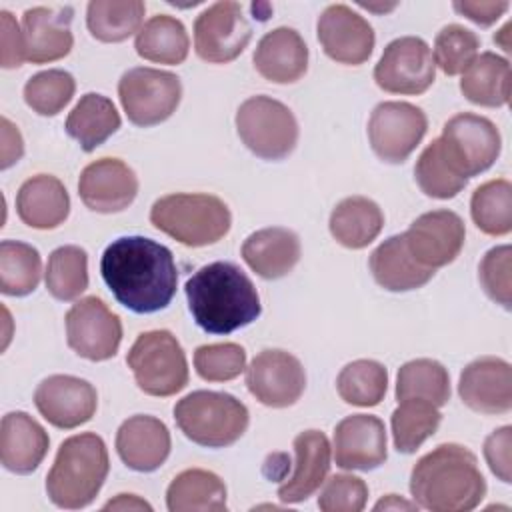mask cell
Wrapping results in <instances>:
<instances>
[{
    "label": "cell",
    "instance_id": "ab89813d",
    "mask_svg": "<svg viewBox=\"0 0 512 512\" xmlns=\"http://www.w3.org/2000/svg\"><path fill=\"white\" fill-rule=\"evenodd\" d=\"M476 228L488 236H504L512 230V184L504 178L480 184L470 200Z\"/></svg>",
    "mask_w": 512,
    "mask_h": 512
},
{
    "label": "cell",
    "instance_id": "74e56055",
    "mask_svg": "<svg viewBox=\"0 0 512 512\" xmlns=\"http://www.w3.org/2000/svg\"><path fill=\"white\" fill-rule=\"evenodd\" d=\"M396 398H422L434 406H444L450 400L448 370L432 358H416L400 366L396 378Z\"/></svg>",
    "mask_w": 512,
    "mask_h": 512
},
{
    "label": "cell",
    "instance_id": "5b68a950",
    "mask_svg": "<svg viewBox=\"0 0 512 512\" xmlns=\"http://www.w3.org/2000/svg\"><path fill=\"white\" fill-rule=\"evenodd\" d=\"M150 222L180 244L200 248L228 234L232 214L212 194H168L152 204Z\"/></svg>",
    "mask_w": 512,
    "mask_h": 512
},
{
    "label": "cell",
    "instance_id": "9a60e30c",
    "mask_svg": "<svg viewBox=\"0 0 512 512\" xmlns=\"http://www.w3.org/2000/svg\"><path fill=\"white\" fill-rule=\"evenodd\" d=\"M250 394L270 408H286L300 400L306 388V372L300 360L286 350H262L246 368Z\"/></svg>",
    "mask_w": 512,
    "mask_h": 512
},
{
    "label": "cell",
    "instance_id": "4dcf8cb0",
    "mask_svg": "<svg viewBox=\"0 0 512 512\" xmlns=\"http://www.w3.org/2000/svg\"><path fill=\"white\" fill-rule=\"evenodd\" d=\"M166 506L170 512L226 510V484L210 470H182L166 490Z\"/></svg>",
    "mask_w": 512,
    "mask_h": 512
},
{
    "label": "cell",
    "instance_id": "836d02e7",
    "mask_svg": "<svg viewBox=\"0 0 512 512\" xmlns=\"http://www.w3.org/2000/svg\"><path fill=\"white\" fill-rule=\"evenodd\" d=\"M134 48L140 58L158 64H182L188 56L190 40L184 24L168 14H156L146 20L136 34Z\"/></svg>",
    "mask_w": 512,
    "mask_h": 512
},
{
    "label": "cell",
    "instance_id": "52a82bcc",
    "mask_svg": "<svg viewBox=\"0 0 512 512\" xmlns=\"http://www.w3.org/2000/svg\"><path fill=\"white\" fill-rule=\"evenodd\" d=\"M126 364L138 388L150 396H172L188 384L186 354L168 330H148L138 334L128 350Z\"/></svg>",
    "mask_w": 512,
    "mask_h": 512
},
{
    "label": "cell",
    "instance_id": "ba28073f",
    "mask_svg": "<svg viewBox=\"0 0 512 512\" xmlns=\"http://www.w3.org/2000/svg\"><path fill=\"white\" fill-rule=\"evenodd\" d=\"M236 130L246 148L264 160L286 158L298 142L292 110L270 96H250L236 112Z\"/></svg>",
    "mask_w": 512,
    "mask_h": 512
},
{
    "label": "cell",
    "instance_id": "d4e9b609",
    "mask_svg": "<svg viewBox=\"0 0 512 512\" xmlns=\"http://www.w3.org/2000/svg\"><path fill=\"white\" fill-rule=\"evenodd\" d=\"M294 472L280 484L278 498L286 504L308 500L326 480L330 470V442L320 430H304L294 438Z\"/></svg>",
    "mask_w": 512,
    "mask_h": 512
},
{
    "label": "cell",
    "instance_id": "4fadbf2b",
    "mask_svg": "<svg viewBox=\"0 0 512 512\" xmlns=\"http://www.w3.org/2000/svg\"><path fill=\"white\" fill-rule=\"evenodd\" d=\"M250 38L252 28L242 6L232 0L208 6L194 22L196 54L210 64L232 62L244 52Z\"/></svg>",
    "mask_w": 512,
    "mask_h": 512
},
{
    "label": "cell",
    "instance_id": "ac0fdd59",
    "mask_svg": "<svg viewBox=\"0 0 512 512\" xmlns=\"http://www.w3.org/2000/svg\"><path fill=\"white\" fill-rule=\"evenodd\" d=\"M316 34L326 56L348 66L366 62L376 42L368 20L346 4H330L318 18Z\"/></svg>",
    "mask_w": 512,
    "mask_h": 512
},
{
    "label": "cell",
    "instance_id": "e0dca14e",
    "mask_svg": "<svg viewBox=\"0 0 512 512\" xmlns=\"http://www.w3.org/2000/svg\"><path fill=\"white\" fill-rule=\"evenodd\" d=\"M34 404L52 426L72 430L94 416L98 394L88 380L70 374H54L38 384Z\"/></svg>",
    "mask_w": 512,
    "mask_h": 512
},
{
    "label": "cell",
    "instance_id": "f5cc1de1",
    "mask_svg": "<svg viewBox=\"0 0 512 512\" xmlns=\"http://www.w3.org/2000/svg\"><path fill=\"white\" fill-rule=\"evenodd\" d=\"M104 510H152V506L136 494H118L114 500L104 504Z\"/></svg>",
    "mask_w": 512,
    "mask_h": 512
},
{
    "label": "cell",
    "instance_id": "7c38bea8",
    "mask_svg": "<svg viewBox=\"0 0 512 512\" xmlns=\"http://www.w3.org/2000/svg\"><path fill=\"white\" fill-rule=\"evenodd\" d=\"M436 78V64L430 46L418 36H402L392 40L376 68V84L390 94H422Z\"/></svg>",
    "mask_w": 512,
    "mask_h": 512
},
{
    "label": "cell",
    "instance_id": "7bdbcfd3",
    "mask_svg": "<svg viewBox=\"0 0 512 512\" xmlns=\"http://www.w3.org/2000/svg\"><path fill=\"white\" fill-rule=\"evenodd\" d=\"M76 82L66 70H44L24 84V102L40 116H56L74 96Z\"/></svg>",
    "mask_w": 512,
    "mask_h": 512
},
{
    "label": "cell",
    "instance_id": "d6986e66",
    "mask_svg": "<svg viewBox=\"0 0 512 512\" xmlns=\"http://www.w3.org/2000/svg\"><path fill=\"white\" fill-rule=\"evenodd\" d=\"M78 194L92 212H122L138 194V178L120 158H100L80 172Z\"/></svg>",
    "mask_w": 512,
    "mask_h": 512
},
{
    "label": "cell",
    "instance_id": "277c9868",
    "mask_svg": "<svg viewBox=\"0 0 512 512\" xmlns=\"http://www.w3.org/2000/svg\"><path fill=\"white\" fill-rule=\"evenodd\" d=\"M110 470L104 440L94 432L66 438L46 476V492L52 504L66 510L88 506L100 492Z\"/></svg>",
    "mask_w": 512,
    "mask_h": 512
},
{
    "label": "cell",
    "instance_id": "ffe728a7",
    "mask_svg": "<svg viewBox=\"0 0 512 512\" xmlns=\"http://www.w3.org/2000/svg\"><path fill=\"white\" fill-rule=\"evenodd\" d=\"M334 460L344 470H374L388 456L386 428L378 416L352 414L334 428Z\"/></svg>",
    "mask_w": 512,
    "mask_h": 512
},
{
    "label": "cell",
    "instance_id": "6da1fadb",
    "mask_svg": "<svg viewBox=\"0 0 512 512\" xmlns=\"http://www.w3.org/2000/svg\"><path fill=\"white\" fill-rule=\"evenodd\" d=\"M100 274L114 298L136 314L164 310L178 286L170 248L146 236H122L100 258Z\"/></svg>",
    "mask_w": 512,
    "mask_h": 512
},
{
    "label": "cell",
    "instance_id": "3957f363",
    "mask_svg": "<svg viewBox=\"0 0 512 512\" xmlns=\"http://www.w3.org/2000/svg\"><path fill=\"white\" fill-rule=\"evenodd\" d=\"M410 494L432 512H468L486 496L476 454L460 444H440L412 468Z\"/></svg>",
    "mask_w": 512,
    "mask_h": 512
},
{
    "label": "cell",
    "instance_id": "f35d334b",
    "mask_svg": "<svg viewBox=\"0 0 512 512\" xmlns=\"http://www.w3.org/2000/svg\"><path fill=\"white\" fill-rule=\"evenodd\" d=\"M42 276L38 250L20 240L0 244V290L6 296H26L36 290Z\"/></svg>",
    "mask_w": 512,
    "mask_h": 512
},
{
    "label": "cell",
    "instance_id": "db71d44e",
    "mask_svg": "<svg viewBox=\"0 0 512 512\" xmlns=\"http://www.w3.org/2000/svg\"><path fill=\"white\" fill-rule=\"evenodd\" d=\"M416 508H418L416 502H408L398 494H388L374 504V510H416Z\"/></svg>",
    "mask_w": 512,
    "mask_h": 512
},
{
    "label": "cell",
    "instance_id": "bcb514c9",
    "mask_svg": "<svg viewBox=\"0 0 512 512\" xmlns=\"http://www.w3.org/2000/svg\"><path fill=\"white\" fill-rule=\"evenodd\" d=\"M510 270H512V248L508 244L490 248L478 266V278L484 292L506 310H510V302H512Z\"/></svg>",
    "mask_w": 512,
    "mask_h": 512
},
{
    "label": "cell",
    "instance_id": "11a10c76",
    "mask_svg": "<svg viewBox=\"0 0 512 512\" xmlns=\"http://www.w3.org/2000/svg\"><path fill=\"white\" fill-rule=\"evenodd\" d=\"M510 28H512V24L508 22L496 36H494V42H498L500 46H502V50L504 52H510L512 48H510V42H508V36H510Z\"/></svg>",
    "mask_w": 512,
    "mask_h": 512
},
{
    "label": "cell",
    "instance_id": "f1b7e54d",
    "mask_svg": "<svg viewBox=\"0 0 512 512\" xmlns=\"http://www.w3.org/2000/svg\"><path fill=\"white\" fill-rule=\"evenodd\" d=\"M370 270L374 280L384 290H390V292L416 290L426 282H430L436 272L412 258L402 234L386 238L370 254Z\"/></svg>",
    "mask_w": 512,
    "mask_h": 512
},
{
    "label": "cell",
    "instance_id": "8fae6325",
    "mask_svg": "<svg viewBox=\"0 0 512 512\" xmlns=\"http://www.w3.org/2000/svg\"><path fill=\"white\" fill-rule=\"evenodd\" d=\"M428 130L422 108L410 102H380L368 120V138L374 154L390 164L404 162Z\"/></svg>",
    "mask_w": 512,
    "mask_h": 512
},
{
    "label": "cell",
    "instance_id": "8d00e7d4",
    "mask_svg": "<svg viewBox=\"0 0 512 512\" xmlns=\"http://www.w3.org/2000/svg\"><path fill=\"white\" fill-rule=\"evenodd\" d=\"M440 420L442 414L432 402L422 398L400 400L390 418L394 448L402 454L416 452L438 430Z\"/></svg>",
    "mask_w": 512,
    "mask_h": 512
},
{
    "label": "cell",
    "instance_id": "44dd1931",
    "mask_svg": "<svg viewBox=\"0 0 512 512\" xmlns=\"http://www.w3.org/2000/svg\"><path fill=\"white\" fill-rule=\"evenodd\" d=\"M462 402L480 414H506L512 408V368L496 356L472 360L460 374Z\"/></svg>",
    "mask_w": 512,
    "mask_h": 512
},
{
    "label": "cell",
    "instance_id": "7dc6e473",
    "mask_svg": "<svg viewBox=\"0 0 512 512\" xmlns=\"http://www.w3.org/2000/svg\"><path fill=\"white\" fill-rule=\"evenodd\" d=\"M324 488L318 496V508L322 512H360L368 500V486L362 478L352 474H334L324 480Z\"/></svg>",
    "mask_w": 512,
    "mask_h": 512
},
{
    "label": "cell",
    "instance_id": "7402d4cb",
    "mask_svg": "<svg viewBox=\"0 0 512 512\" xmlns=\"http://www.w3.org/2000/svg\"><path fill=\"white\" fill-rule=\"evenodd\" d=\"M72 6H36L22 16L26 60L46 64L70 54L74 36L70 32Z\"/></svg>",
    "mask_w": 512,
    "mask_h": 512
},
{
    "label": "cell",
    "instance_id": "ee69618b",
    "mask_svg": "<svg viewBox=\"0 0 512 512\" xmlns=\"http://www.w3.org/2000/svg\"><path fill=\"white\" fill-rule=\"evenodd\" d=\"M480 38L460 26V24H448L444 26L434 40V64L448 76L462 74L468 64L478 56Z\"/></svg>",
    "mask_w": 512,
    "mask_h": 512
},
{
    "label": "cell",
    "instance_id": "5bb4252c",
    "mask_svg": "<svg viewBox=\"0 0 512 512\" xmlns=\"http://www.w3.org/2000/svg\"><path fill=\"white\" fill-rule=\"evenodd\" d=\"M442 142L466 178L488 170L502 148V138L492 120L472 112L452 116L442 128Z\"/></svg>",
    "mask_w": 512,
    "mask_h": 512
},
{
    "label": "cell",
    "instance_id": "7a4b0ae2",
    "mask_svg": "<svg viewBox=\"0 0 512 512\" xmlns=\"http://www.w3.org/2000/svg\"><path fill=\"white\" fill-rule=\"evenodd\" d=\"M184 290L194 322L208 334L240 330L262 312L256 286L232 262L220 260L198 268Z\"/></svg>",
    "mask_w": 512,
    "mask_h": 512
},
{
    "label": "cell",
    "instance_id": "f546056e",
    "mask_svg": "<svg viewBox=\"0 0 512 512\" xmlns=\"http://www.w3.org/2000/svg\"><path fill=\"white\" fill-rule=\"evenodd\" d=\"M330 234L346 248H366L384 226L380 206L366 196H348L340 200L330 214Z\"/></svg>",
    "mask_w": 512,
    "mask_h": 512
},
{
    "label": "cell",
    "instance_id": "2e32d148",
    "mask_svg": "<svg viewBox=\"0 0 512 512\" xmlns=\"http://www.w3.org/2000/svg\"><path fill=\"white\" fill-rule=\"evenodd\" d=\"M408 252L426 268H442L456 260L464 246V222L452 210H432L418 216L402 234Z\"/></svg>",
    "mask_w": 512,
    "mask_h": 512
},
{
    "label": "cell",
    "instance_id": "d590c367",
    "mask_svg": "<svg viewBox=\"0 0 512 512\" xmlns=\"http://www.w3.org/2000/svg\"><path fill=\"white\" fill-rule=\"evenodd\" d=\"M146 4L140 0H92L86 8V26L100 42H122L142 28Z\"/></svg>",
    "mask_w": 512,
    "mask_h": 512
},
{
    "label": "cell",
    "instance_id": "60d3db41",
    "mask_svg": "<svg viewBox=\"0 0 512 512\" xmlns=\"http://www.w3.org/2000/svg\"><path fill=\"white\" fill-rule=\"evenodd\" d=\"M388 388V370L376 360H354L346 364L338 378L336 390L346 404L352 406H376L384 400Z\"/></svg>",
    "mask_w": 512,
    "mask_h": 512
},
{
    "label": "cell",
    "instance_id": "1f68e13d",
    "mask_svg": "<svg viewBox=\"0 0 512 512\" xmlns=\"http://www.w3.org/2000/svg\"><path fill=\"white\" fill-rule=\"evenodd\" d=\"M122 120L110 98L88 92L84 94L66 118V132L84 152L96 150L118 128Z\"/></svg>",
    "mask_w": 512,
    "mask_h": 512
},
{
    "label": "cell",
    "instance_id": "f907efd6",
    "mask_svg": "<svg viewBox=\"0 0 512 512\" xmlns=\"http://www.w3.org/2000/svg\"><path fill=\"white\" fill-rule=\"evenodd\" d=\"M452 6L458 14L480 26L494 24L508 10V2L504 0H458Z\"/></svg>",
    "mask_w": 512,
    "mask_h": 512
},
{
    "label": "cell",
    "instance_id": "30bf717a",
    "mask_svg": "<svg viewBox=\"0 0 512 512\" xmlns=\"http://www.w3.org/2000/svg\"><path fill=\"white\" fill-rule=\"evenodd\" d=\"M68 346L82 358L102 362L116 356L122 342V322L98 296L80 298L66 312Z\"/></svg>",
    "mask_w": 512,
    "mask_h": 512
},
{
    "label": "cell",
    "instance_id": "cb8c5ba5",
    "mask_svg": "<svg viewBox=\"0 0 512 512\" xmlns=\"http://www.w3.org/2000/svg\"><path fill=\"white\" fill-rule=\"evenodd\" d=\"M256 72L274 84H292L308 68V46L304 38L288 26L266 32L254 50Z\"/></svg>",
    "mask_w": 512,
    "mask_h": 512
},
{
    "label": "cell",
    "instance_id": "603a6c76",
    "mask_svg": "<svg viewBox=\"0 0 512 512\" xmlns=\"http://www.w3.org/2000/svg\"><path fill=\"white\" fill-rule=\"evenodd\" d=\"M168 426L148 414L124 420L116 432V452L120 460L136 472H154L170 456Z\"/></svg>",
    "mask_w": 512,
    "mask_h": 512
},
{
    "label": "cell",
    "instance_id": "8992f818",
    "mask_svg": "<svg viewBox=\"0 0 512 512\" xmlns=\"http://www.w3.org/2000/svg\"><path fill=\"white\" fill-rule=\"evenodd\" d=\"M180 432L198 446L224 448L234 444L248 428V408L226 392L196 390L174 406Z\"/></svg>",
    "mask_w": 512,
    "mask_h": 512
},
{
    "label": "cell",
    "instance_id": "681fc988",
    "mask_svg": "<svg viewBox=\"0 0 512 512\" xmlns=\"http://www.w3.org/2000/svg\"><path fill=\"white\" fill-rule=\"evenodd\" d=\"M0 64L2 68H18L26 60L24 34L16 22V18L8 12H0Z\"/></svg>",
    "mask_w": 512,
    "mask_h": 512
},
{
    "label": "cell",
    "instance_id": "83f0119b",
    "mask_svg": "<svg viewBox=\"0 0 512 512\" xmlns=\"http://www.w3.org/2000/svg\"><path fill=\"white\" fill-rule=\"evenodd\" d=\"M242 258L258 276L276 280L298 264L300 240L296 232L282 226L262 228L244 240Z\"/></svg>",
    "mask_w": 512,
    "mask_h": 512
},
{
    "label": "cell",
    "instance_id": "9c48e42d",
    "mask_svg": "<svg viewBox=\"0 0 512 512\" xmlns=\"http://www.w3.org/2000/svg\"><path fill=\"white\" fill-rule=\"evenodd\" d=\"M118 98L128 120L140 128L168 120L182 98L180 78L172 72L136 66L122 74Z\"/></svg>",
    "mask_w": 512,
    "mask_h": 512
},
{
    "label": "cell",
    "instance_id": "b9f144b4",
    "mask_svg": "<svg viewBox=\"0 0 512 512\" xmlns=\"http://www.w3.org/2000/svg\"><path fill=\"white\" fill-rule=\"evenodd\" d=\"M46 288L62 302L78 298L88 288V254L80 246H60L48 256Z\"/></svg>",
    "mask_w": 512,
    "mask_h": 512
},
{
    "label": "cell",
    "instance_id": "f6af8a7d",
    "mask_svg": "<svg viewBox=\"0 0 512 512\" xmlns=\"http://www.w3.org/2000/svg\"><path fill=\"white\" fill-rule=\"evenodd\" d=\"M194 368L202 380L226 382L246 370V350L234 342L204 344L194 352Z\"/></svg>",
    "mask_w": 512,
    "mask_h": 512
},
{
    "label": "cell",
    "instance_id": "e575fe53",
    "mask_svg": "<svg viewBox=\"0 0 512 512\" xmlns=\"http://www.w3.org/2000/svg\"><path fill=\"white\" fill-rule=\"evenodd\" d=\"M414 178L426 196L438 200L454 198L468 184V178L460 172L440 136L434 138L418 156Z\"/></svg>",
    "mask_w": 512,
    "mask_h": 512
},
{
    "label": "cell",
    "instance_id": "c3c4849f",
    "mask_svg": "<svg viewBox=\"0 0 512 512\" xmlns=\"http://www.w3.org/2000/svg\"><path fill=\"white\" fill-rule=\"evenodd\" d=\"M484 458L498 480L512 482V426H502L484 440Z\"/></svg>",
    "mask_w": 512,
    "mask_h": 512
},
{
    "label": "cell",
    "instance_id": "4316f807",
    "mask_svg": "<svg viewBox=\"0 0 512 512\" xmlns=\"http://www.w3.org/2000/svg\"><path fill=\"white\" fill-rule=\"evenodd\" d=\"M16 212L26 226L52 230L68 218L70 196L56 176L36 174L18 188Z\"/></svg>",
    "mask_w": 512,
    "mask_h": 512
},
{
    "label": "cell",
    "instance_id": "484cf974",
    "mask_svg": "<svg viewBox=\"0 0 512 512\" xmlns=\"http://www.w3.org/2000/svg\"><path fill=\"white\" fill-rule=\"evenodd\" d=\"M50 446L48 432L26 412H8L0 426V460L14 474L34 472Z\"/></svg>",
    "mask_w": 512,
    "mask_h": 512
},
{
    "label": "cell",
    "instance_id": "816d5d0a",
    "mask_svg": "<svg viewBox=\"0 0 512 512\" xmlns=\"http://www.w3.org/2000/svg\"><path fill=\"white\" fill-rule=\"evenodd\" d=\"M0 124H2V162H0V168L6 170L22 158L24 142H22V136H20L18 128L6 116H2Z\"/></svg>",
    "mask_w": 512,
    "mask_h": 512
},
{
    "label": "cell",
    "instance_id": "d6a6232c",
    "mask_svg": "<svg viewBox=\"0 0 512 512\" xmlns=\"http://www.w3.org/2000/svg\"><path fill=\"white\" fill-rule=\"evenodd\" d=\"M460 90L472 104L498 108L510 100V62L494 52L478 54L462 72Z\"/></svg>",
    "mask_w": 512,
    "mask_h": 512
}]
</instances>
